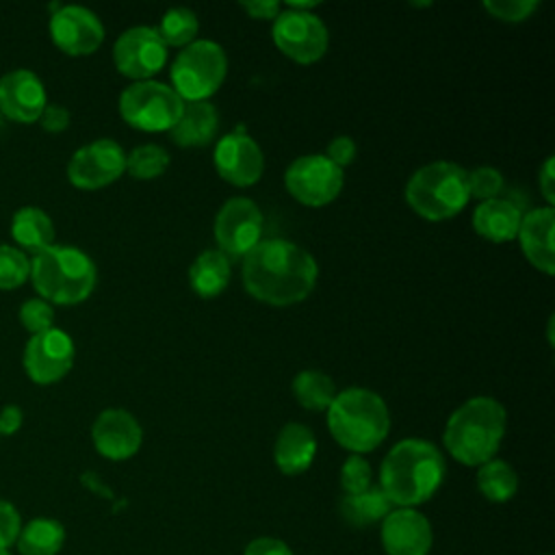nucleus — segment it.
<instances>
[{
	"label": "nucleus",
	"instance_id": "39",
	"mask_svg": "<svg viewBox=\"0 0 555 555\" xmlns=\"http://www.w3.org/2000/svg\"><path fill=\"white\" fill-rule=\"evenodd\" d=\"M69 119H72V115H69V111L65 106H61V104H46V108H43V113L39 115L37 121L41 124V128L46 132H63L69 126Z\"/></svg>",
	"mask_w": 555,
	"mask_h": 555
},
{
	"label": "nucleus",
	"instance_id": "5",
	"mask_svg": "<svg viewBox=\"0 0 555 555\" xmlns=\"http://www.w3.org/2000/svg\"><path fill=\"white\" fill-rule=\"evenodd\" d=\"M28 278L48 304L74 306L93 293L98 271L82 249L54 243L30 258Z\"/></svg>",
	"mask_w": 555,
	"mask_h": 555
},
{
	"label": "nucleus",
	"instance_id": "18",
	"mask_svg": "<svg viewBox=\"0 0 555 555\" xmlns=\"http://www.w3.org/2000/svg\"><path fill=\"white\" fill-rule=\"evenodd\" d=\"M91 440L100 455L119 462L132 457L139 451L143 442V429L128 410L108 408L102 410L93 421Z\"/></svg>",
	"mask_w": 555,
	"mask_h": 555
},
{
	"label": "nucleus",
	"instance_id": "4",
	"mask_svg": "<svg viewBox=\"0 0 555 555\" xmlns=\"http://www.w3.org/2000/svg\"><path fill=\"white\" fill-rule=\"evenodd\" d=\"M327 427L334 440L356 455L377 449L390 429L386 401L369 388L336 392L327 408Z\"/></svg>",
	"mask_w": 555,
	"mask_h": 555
},
{
	"label": "nucleus",
	"instance_id": "36",
	"mask_svg": "<svg viewBox=\"0 0 555 555\" xmlns=\"http://www.w3.org/2000/svg\"><path fill=\"white\" fill-rule=\"evenodd\" d=\"M540 7L538 0H486L483 9L503 22H522Z\"/></svg>",
	"mask_w": 555,
	"mask_h": 555
},
{
	"label": "nucleus",
	"instance_id": "22",
	"mask_svg": "<svg viewBox=\"0 0 555 555\" xmlns=\"http://www.w3.org/2000/svg\"><path fill=\"white\" fill-rule=\"evenodd\" d=\"M219 128V113L208 100L184 102L176 124L169 130V137L176 145L199 147L208 145Z\"/></svg>",
	"mask_w": 555,
	"mask_h": 555
},
{
	"label": "nucleus",
	"instance_id": "31",
	"mask_svg": "<svg viewBox=\"0 0 555 555\" xmlns=\"http://www.w3.org/2000/svg\"><path fill=\"white\" fill-rule=\"evenodd\" d=\"M169 167V154L156 143H145L126 154V171L139 180H152L165 173Z\"/></svg>",
	"mask_w": 555,
	"mask_h": 555
},
{
	"label": "nucleus",
	"instance_id": "17",
	"mask_svg": "<svg viewBox=\"0 0 555 555\" xmlns=\"http://www.w3.org/2000/svg\"><path fill=\"white\" fill-rule=\"evenodd\" d=\"M48 104L43 80L33 69H13L0 78V113L17 124H33Z\"/></svg>",
	"mask_w": 555,
	"mask_h": 555
},
{
	"label": "nucleus",
	"instance_id": "41",
	"mask_svg": "<svg viewBox=\"0 0 555 555\" xmlns=\"http://www.w3.org/2000/svg\"><path fill=\"white\" fill-rule=\"evenodd\" d=\"M241 9L254 20H275L278 13L282 11L280 2L275 0H247L241 2Z\"/></svg>",
	"mask_w": 555,
	"mask_h": 555
},
{
	"label": "nucleus",
	"instance_id": "46",
	"mask_svg": "<svg viewBox=\"0 0 555 555\" xmlns=\"http://www.w3.org/2000/svg\"><path fill=\"white\" fill-rule=\"evenodd\" d=\"M2 126H4V117H2V113H0V130H2Z\"/></svg>",
	"mask_w": 555,
	"mask_h": 555
},
{
	"label": "nucleus",
	"instance_id": "11",
	"mask_svg": "<svg viewBox=\"0 0 555 555\" xmlns=\"http://www.w3.org/2000/svg\"><path fill=\"white\" fill-rule=\"evenodd\" d=\"M262 236V212L254 199L236 195L223 202L215 217V241L228 258H243Z\"/></svg>",
	"mask_w": 555,
	"mask_h": 555
},
{
	"label": "nucleus",
	"instance_id": "30",
	"mask_svg": "<svg viewBox=\"0 0 555 555\" xmlns=\"http://www.w3.org/2000/svg\"><path fill=\"white\" fill-rule=\"evenodd\" d=\"M199 30V22L197 15L186 9V7H173L169 11H165V15L160 17L156 33L163 39V43L169 48H184L189 43L195 41Z\"/></svg>",
	"mask_w": 555,
	"mask_h": 555
},
{
	"label": "nucleus",
	"instance_id": "45",
	"mask_svg": "<svg viewBox=\"0 0 555 555\" xmlns=\"http://www.w3.org/2000/svg\"><path fill=\"white\" fill-rule=\"evenodd\" d=\"M0 555H11V553H9V548H0Z\"/></svg>",
	"mask_w": 555,
	"mask_h": 555
},
{
	"label": "nucleus",
	"instance_id": "28",
	"mask_svg": "<svg viewBox=\"0 0 555 555\" xmlns=\"http://www.w3.org/2000/svg\"><path fill=\"white\" fill-rule=\"evenodd\" d=\"M477 488L492 503L509 501L518 490V475L505 460H488L477 470Z\"/></svg>",
	"mask_w": 555,
	"mask_h": 555
},
{
	"label": "nucleus",
	"instance_id": "23",
	"mask_svg": "<svg viewBox=\"0 0 555 555\" xmlns=\"http://www.w3.org/2000/svg\"><path fill=\"white\" fill-rule=\"evenodd\" d=\"M520 217L522 212L514 202L505 197H494L479 202V206L473 212V228L479 236L492 243H505L516 238Z\"/></svg>",
	"mask_w": 555,
	"mask_h": 555
},
{
	"label": "nucleus",
	"instance_id": "20",
	"mask_svg": "<svg viewBox=\"0 0 555 555\" xmlns=\"http://www.w3.org/2000/svg\"><path fill=\"white\" fill-rule=\"evenodd\" d=\"M553 230H555L553 206H540V208H531L520 217V225L516 234L525 258L546 275L555 271Z\"/></svg>",
	"mask_w": 555,
	"mask_h": 555
},
{
	"label": "nucleus",
	"instance_id": "42",
	"mask_svg": "<svg viewBox=\"0 0 555 555\" xmlns=\"http://www.w3.org/2000/svg\"><path fill=\"white\" fill-rule=\"evenodd\" d=\"M538 186L546 199V206H553L555 202V169H553V156H548L540 171H538Z\"/></svg>",
	"mask_w": 555,
	"mask_h": 555
},
{
	"label": "nucleus",
	"instance_id": "29",
	"mask_svg": "<svg viewBox=\"0 0 555 555\" xmlns=\"http://www.w3.org/2000/svg\"><path fill=\"white\" fill-rule=\"evenodd\" d=\"M293 395L306 410H327L336 397L334 379L317 369H306L293 377Z\"/></svg>",
	"mask_w": 555,
	"mask_h": 555
},
{
	"label": "nucleus",
	"instance_id": "15",
	"mask_svg": "<svg viewBox=\"0 0 555 555\" xmlns=\"http://www.w3.org/2000/svg\"><path fill=\"white\" fill-rule=\"evenodd\" d=\"M50 37L69 56L93 54L104 41L102 20L87 7L59 4L50 15Z\"/></svg>",
	"mask_w": 555,
	"mask_h": 555
},
{
	"label": "nucleus",
	"instance_id": "37",
	"mask_svg": "<svg viewBox=\"0 0 555 555\" xmlns=\"http://www.w3.org/2000/svg\"><path fill=\"white\" fill-rule=\"evenodd\" d=\"M22 529V518L20 512L15 509L13 503L0 499V548H9Z\"/></svg>",
	"mask_w": 555,
	"mask_h": 555
},
{
	"label": "nucleus",
	"instance_id": "44",
	"mask_svg": "<svg viewBox=\"0 0 555 555\" xmlns=\"http://www.w3.org/2000/svg\"><path fill=\"white\" fill-rule=\"evenodd\" d=\"M82 481H85V483H87L91 490H95L98 494H102V496H108V499L113 496V494H111V490H108L106 486H102V481L98 479V475H93V473H87V475H82Z\"/></svg>",
	"mask_w": 555,
	"mask_h": 555
},
{
	"label": "nucleus",
	"instance_id": "21",
	"mask_svg": "<svg viewBox=\"0 0 555 555\" xmlns=\"http://www.w3.org/2000/svg\"><path fill=\"white\" fill-rule=\"evenodd\" d=\"M317 455V438L301 423H286L273 444L275 466L284 475H299L310 468Z\"/></svg>",
	"mask_w": 555,
	"mask_h": 555
},
{
	"label": "nucleus",
	"instance_id": "1",
	"mask_svg": "<svg viewBox=\"0 0 555 555\" xmlns=\"http://www.w3.org/2000/svg\"><path fill=\"white\" fill-rule=\"evenodd\" d=\"M241 275L254 299L269 306H291L314 291L319 264L301 245L286 238H267L243 256Z\"/></svg>",
	"mask_w": 555,
	"mask_h": 555
},
{
	"label": "nucleus",
	"instance_id": "13",
	"mask_svg": "<svg viewBox=\"0 0 555 555\" xmlns=\"http://www.w3.org/2000/svg\"><path fill=\"white\" fill-rule=\"evenodd\" d=\"M126 171V152L113 139H95L78 147L67 163V178L76 189L95 191Z\"/></svg>",
	"mask_w": 555,
	"mask_h": 555
},
{
	"label": "nucleus",
	"instance_id": "6",
	"mask_svg": "<svg viewBox=\"0 0 555 555\" xmlns=\"http://www.w3.org/2000/svg\"><path fill=\"white\" fill-rule=\"evenodd\" d=\"M405 199L416 215L429 221L451 219L470 199L468 171L451 160L427 163L410 176Z\"/></svg>",
	"mask_w": 555,
	"mask_h": 555
},
{
	"label": "nucleus",
	"instance_id": "35",
	"mask_svg": "<svg viewBox=\"0 0 555 555\" xmlns=\"http://www.w3.org/2000/svg\"><path fill=\"white\" fill-rule=\"evenodd\" d=\"M503 184H505V182H503V173H501L496 167L481 165V167H475L473 171H468V191H470V197H477V199H481V202L501 197Z\"/></svg>",
	"mask_w": 555,
	"mask_h": 555
},
{
	"label": "nucleus",
	"instance_id": "33",
	"mask_svg": "<svg viewBox=\"0 0 555 555\" xmlns=\"http://www.w3.org/2000/svg\"><path fill=\"white\" fill-rule=\"evenodd\" d=\"M20 323L26 332L41 334L50 327H54V308L41 297H30L20 306Z\"/></svg>",
	"mask_w": 555,
	"mask_h": 555
},
{
	"label": "nucleus",
	"instance_id": "38",
	"mask_svg": "<svg viewBox=\"0 0 555 555\" xmlns=\"http://www.w3.org/2000/svg\"><path fill=\"white\" fill-rule=\"evenodd\" d=\"M356 152H358L356 141H353L351 137H347V134H338V137H334V139L327 143L325 156H327V160H332L336 167L343 169L345 165L353 163Z\"/></svg>",
	"mask_w": 555,
	"mask_h": 555
},
{
	"label": "nucleus",
	"instance_id": "9",
	"mask_svg": "<svg viewBox=\"0 0 555 555\" xmlns=\"http://www.w3.org/2000/svg\"><path fill=\"white\" fill-rule=\"evenodd\" d=\"M271 37L282 54L304 65L319 61L330 46L327 26L312 11H280L273 20Z\"/></svg>",
	"mask_w": 555,
	"mask_h": 555
},
{
	"label": "nucleus",
	"instance_id": "27",
	"mask_svg": "<svg viewBox=\"0 0 555 555\" xmlns=\"http://www.w3.org/2000/svg\"><path fill=\"white\" fill-rule=\"evenodd\" d=\"M17 551L22 555H56L65 542V529L54 518H33L20 529Z\"/></svg>",
	"mask_w": 555,
	"mask_h": 555
},
{
	"label": "nucleus",
	"instance_id": "43",
	"mask_svg": "<svg viewBox=\"0 0 555 555\" xmlns=\"http://www.w3.org/2000/svg\"><path fill=\"white\" fill-rule=\"evenodd\" d=\"M22 421H24L22 408L15 405V403H7L0 410V434L2 436H13L22 427Z\"/></svg>",
	"mask_w": 555,
	"mask_h": 555
},
{
	"label": "nucleus",
	"instance_id": "12",
	"mask_svg": "<svg viewBox=\"0 0 555 555\" xmlns=\"http://www.w3.org/2000/svg\"><path fill=\"white\" fill-rule=\"evenodd\" d=\"M76 347L67 332L50 327L41 334H33L24 347V371L39 384L50 386L61 382L74 366Z\"/></svg>",
	"mask_w": 555,
	"mask_h": 555
},
{
	"label": "nucleus",
	"instance_id": "14",
	"mask_svg": "<svg viewBox=\"0 0 555 555\" xmlns=\"http://www.w3.org/2000/svg\"><path fill=\"white\" fill-rule=\"evenodd\" d=\"M113 61L119 74L134 80H150L167 61V46L152 26L124 30L113 46Z\"/></svg>",
	"mask_w": 555,
	"mask_h": 555
},
{
	"label": "nucleus",
	"instance_id": "19",
	"mask_svg": "<svg viewBox=\"0 0 555 555\" xmlns=\"http://www.w3.org/2000/svg\"><path fill=\"white\" fill-rule=\"evenodd\" d=\"M431 542V525L414 507H397L382 522V544L388 555H429Z\"/></svg>",
	"mask_w": 555,
	"mask_h": 555
},
{
	"label": "nucleus",
	"instance_id": "10",
	"mask_svg": "<svg viewBox=\"0 0 555 555\" xmlns=\"http://www.w3.org/2000/svg\"><path fill=\"white\" fill-rule=\"evenodd\" d=\"M284 184L297 202L317 208L338 197L345 173L325 154H306L286 167Z\"/></svg>",
	"mask_w": 555,
	"mask_h": 555
},
{
	"label": "nucleus",
	"instance_id": "26",
	"mask_svg": "<svg viewBox=\"0 0 555 555\" xmlns=\"http://www.w3.org/2000/svg\"><path fill=\"white\" fill-rule=\"evenodd\" d=\"M392 509L395 505L379 486H371L360 494H343L338 501L340 518L353 529H362L377 520H384Z\"/></svg>",
	"mask_w": 555,
	"mask_h": 555
},
{
	"label": "nucleus",
	"instance_id": "25",
	"mask_svg": "<svg viewBox=\"0 0 555 555\" xmlns=\"http://www.w3.org/2000/svg\"><path fill=\"white\" fill-rule=\"evenodd\" d=\"M230 258L219 249L202 251L189 267V284L204 299L221 295L230 284Z\"/></svg>",
	"mask_w": 555,
	"mask_h": 555
},
{
	"label": "nucleus",
	"instance_id": "16",
	"mask_svg": "<svg viewBox=\"0 0 555 555\" xmlns=\"http://www.w3.org/2000/svg\"><path fill=\"white\" fill-rule=\"evenodd\" d=\"M212 163L217 173L234 186H249L258 182L264 171V154L243 128H236L217 141Z\"/></svg>",
	"mask_w": 555,
	"mask_h": 555
},
{
	"label": "nucleus",
	"instance_id": "3",
	"mask_svg": "<svg viewBox=\"0 0 555 555\" xmlns=\"http://www.w3.org/2000/svg\"><path fill=\"white\" fill-rule=\"evenodd\" d=\"M507 412L494 397H470L451 412L444 425V449L464 466H481L494 457L505 436Z\"/></svg>",
	"mask_w": 555,
	"mask_h": 555
},
{
	"label": "nucleus",
	"instance_id": "40",
	"mask_svg": "<svg viewBox=\"0 0 555 555\" xmlns=\"http://www.w3.org/2000/svg\"><path fill=\"white\" fill-rule=\"evenodd\" d=\"M243 555H293V553L288 544L278 538H256L245 546Z\"/></svg>",
	"mask_w": 555,
	"mask_h": 555
},
{
	"label": "nucleus",
	"instance_id": "7",
	"mask_svg": "<svg viewBox=\"0 0 555 555\" xmlns=\"http://www.w3.org/2000/svg\"><path fill=\"white\" fill-rule=\"evenodd\" d=\"M228 56L217 41L195 39L171 63L173 91L184 102L208 100L225 80Z\"/></svg>",
	"mask_w": 555,
	"mask_h": 555
},
{
	"label": "nucleus",
	"instance_id": "34",
	"mask_svg": "<svg viewBox=\"0 0 555 555\" xmlns=\"http://www.w3.org/2000/svg\"><path fill=\"white\" fill-rule=\"evenodd\" d=\"M373 486L371 464L362 455H349L340 466V488L345 494H360Z\"/></svg>",
	"mask_w": 555,
	"mask_h": 555
},
{
	"label": "nucleus",
	"instance_id": "32",
	"mask_svg": "<svg viewBox=\"0 0 555 555\" xmlns=\"http://www.w3.org/2000/svg\"><path fill=\"white\" fill-rule=\"evenodd\" d=\"M30 275V258L13 245H0V288L22 286Z\"/></svg>",
	"mask_w": 555,
	"mask_h": 555
},
{
	"label": "nucleus",
	"instance_id": "2",
	"mask_svg": "<svg viewBox=\"0 0 555 555\" xmlns=\"http://www.w3.org/2000/svg\"><path fill=\"white\" fill-rule=\"evenodd\" d=\"M447 473L436 444L423 438L399 440L384 457L379 488L397 507H414L434 496Z\"/></svg>",
	"mask_w": 555,
	"mask_h": 555
},
{
	"label": "nucleus",
	"instance_id": "8",
	"mask_svg": "<svg viewBox=\"0 0 555 555\" xmlns=\"http://www.w3.org/2000/svg\"><path fill=\"white\" fill-rule=\"evenodd\" d=\"M184 100L165 82L158 80H134L119 95L121 119L145 132L171 130L176 124Z\"/></svg>",
	"mask_w": 555,
	"mask_h": 555
},
{
	"label": "nucleus",
	"instance_id": "24",
	"mask_svg": "<svg viewBox=\"0 0 555 555\" xmlns=\"http://www.w3.org/2000/svg\"><path fill=\"white\" fill-rule=\"evenodd\" d=\"M11 236L20 249L33 251V256L54 245V223L48 212L37 206H22L11 219Z\"/></svg>",
	"mask_w": 555,
	"mask_h": 555
}]
</instances>
